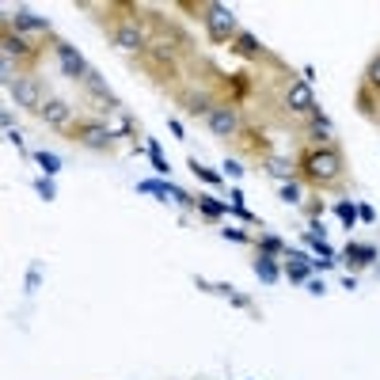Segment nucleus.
Returning <instances> with one entry per match:
<instances>
[{
  "mask_svg": "<svg viewBox=\"0 0 380 380\" xmlns=\"http://www.w3.org/2000/svg\"><path fill=\"white\" fill-rule=\"evenodd\" d=\"M114 46H118V50H126V53H144V50H149V42H144V30L137 27V19L118 23V27H114Z\"/></svg>",
  "mask_w": 380,
  "mask_h": 380,
  "instance_id": "7",
  "label": "nucleus"
},
{
  "mask_svg": "<svg viewBox=\"0 0 380 380\" xmlns=\"http://www.w3.org/2000/svg\"><path fill=\"white\" fill-rule=\"evenodd\" d=\"M35 190H38V194L46 198V202H53V198H57V190H53V179H46V175H42V179H38V182H35Z\"/></svg>",
  "mask_w": 380,
  "mask_h": 380,
  "instance_id": "29",
  "label": "nucleus"
},
{
  "mask_svg": "<svg viewBox=\"0 0 380 380\" xmlns=\"http://www.w3.org/2000/svg\"><path fill=\"white\" fill-rule=\"evenodd\" d=\"M190 171L198 175V179H205V182H213V187H217L220 179H225V175H217V171H209V167H202L198 164V160H190Z\"/></svg>",
  "mask_w": 380,
  "mask_h": 380,
  "instance_id": "24",
  "label": "nucleus"
},
{
  "mask_svg": "<svg viewBox=\"0 0 380 380\" xmlns=\"http://www.w3.org/2000/svg\"><path fill=\"white\" fill-rule=\"evenodd\" d=\"M8 91H12L15 106H27V111H42V84H38V76H19V80H15Z\"/></svg>",
  "mask_w": 380,
  "mask_h": 380,
  "instance_id": "5",
  "label": "nucleus"
},
{
  "mask_svg": "<svg viewBox=\"0 0 380 380\" xmlns=\"http://www.w3.org/2000/svg\"><path fill=\"white\" fill-rule=\"evenodd\" d=\"M258 247H263V255H278V251H285V243H281L278 236H263V240H258Z\"/></svg>",
  "mask_w": 380,
  "mask_h": 380,
  "instance_id": "28",
  "label": "nucleus"
},
{
  "mask_svg": "<svg viewBox=\"0 0 380 380\" xmlns=\"http://www.w3.org/2000/svg\"><path fill=\"white\" fill-rule=\"evenodd\" d=\"M209 129H213L217 137H225V141H228V137L240 133V118H236L232 106H213V114H209Z\"/></svg>",
  "mask_w": 380,
  "mask_h": 380,
  "instance_id": "10",
  "label": "nucleus"
},
{
  "mask_svg": "<svg viewBox=\"0 0 380 380\" xmlns=\"http://www.w3.org/2000/svg\"><path fill=\"white\" fill-rule=\"evenodd\" d=\"M111 126H103V122H76V126H68V141L76 144H88V149H111Z\"/></svg>",
  "mask_w": 380,
  "mask_h": 380,
  "instance_id": "3",
  "label": "nucleus"
},
{
  "mask_svg": "<svg viewBox=\"0 0 380 380\" xmlns=\"http://www.w3.org/2000/svg\"><path fill=\"white\" fill-rule=\"evenodd\" d=\"M220 232H225V240H236V243H243V240H247V236H243L240 228H220Z\"/></svg>",
  "mask_w": 380,
  "mask_h": 380,
  "instance_id": "30",
  "label": "nucleus"
},
{
  "mask_svg": "<svg viewBox=\"0 0 380 380\" xmlns=\"http://www.w3.org/2000/svg\"><path fill=\"white\" fill-rule=\"evenodd\" d=\"M289 281H308V258L301 255V251H289Z\"/></svg>",
  "mask_w": 380,
  "mask_h": 380,
  "instance_id": "15",
  "label": "nucleus"
},
{
  "mask_svg": "<svg viewBox=\"0 0 380 380\" xmlns=\"http://www.w3.org/2000/svg\"><path fill=\"white\" fill-rule=\"evenodd\" d=\"M232 141L240 144L243 152H251V156H266V160H270V141H266V133H258V129H240Z\"/></svg>",
  "mask_w": 380,
  "mask_h": 380,
  "instance_id": "11",
  "label": "nucleus"
},
{
  "mask_svg": "<svg viewBox=\"0 0 380 380\" xmlns=\"http://www.w3.org/2000/svg\"><path fill=\"white\" fill-rule=\"evenodd\" d=\"M365 88H369L372 95H380V57H372L369 68H365Z\"/></svg>",
  "mask_w": 380,
  "mask_h": 380,
  "instance_id": "20",
  "label": "nucleus"
},
{
  "mask_svg": "<svg viewBox=\"0 0 380 380\" xmlns=\"http://www.w3.org/2000/svg\"><path fill=\"white\" fill-rule=\"evenodd\" d=\"M312 133H316V137H319V141H323V144L331 141V122H327V118H323V114H319V111H316V122H312Z\"/></svg>",
  "mask_w": 380,
  "mask_h": 380,
  "instance_id": "22",
  "label": "nucleus"
},
{
  "mask_svg": "<svg viewBox=\"0 0 380 380\" xmlns=\"http://www.w3.org/2000/svg\"><path fill=\"white\" fill-rule=\"evenodd\" d=\"M285 106L293 114H308V111H316V99H312V88H308V80H293L285 88Z\"/></svg>",
  "mask_w": 380,
  "mask_h": 380,
  "instance_id": "8",
  "label": "nucleus"
},
{
  "mask_svg": "<svg viewBox=\"0 0 380 380\" xmlns=\"http://www.w3.org/2000/svg\"><path fill=\"white\" fill-rule=\"evenodd\" d=\"M308 293H316V296H319V293H323V281H319V278H312V281H308Z\"/></svg>",
  "mask_w": 380,
  "mask_h": 380,
  "instance_id": "34",
  "label": "nucleus"
},
{
  "mask_svg": "<svg viewBox=\"0 0 380 380\" xmlns=\"http://www.w3.org/2000/svg\"><path fill=\"white\" fill-rule=\"evenodd\" d=\"M35 160H38V167H42V171H46V179H53V175H57V171H61V160H57V156H53V152H46V149H42V152H38V156H35Z\"/></svg>",
  "mask_w": 380,
  "mask_h": 380,
  "instance_id": "18",
  "label": "nucleus"
},
{
  "mask_svg": "<svg viewBox=\"0 0 380 380\" xmlns=\"http://www.w3.org/2000/svg\"><path fill=\"white\" fill-rule=\"evenodd\" d=\"M8 141H12L15 149H23V137H19V129H8Z\"/></svg>",
  "mask_w": 380,
  "mask_h": 380,
  "instance_id": "33",
  "label": "nucleus"
},
{
  "mask_svg": "<svg viewBox=\"0 0 380 380\" xmlns=\"http://www.w3.org/2000/svg\"><path fill=\"white\" fill-rule=\"evenodd\" d=\"M334 213H339V220L346 228H354V220H357V205L354 202H339V205H334Z\"/></svg>",
  "mask_w": 380,
  "mask_h": 380,
  "instance_id": "21",
  "label": "nucleus"
},
{
  "mask_svg": "<svg viewBox=\"0 0 380 380\" xmlns=\"http://www.w3.org/2000/svg\"><path fill=\"white\" fill-rule=\"evenodd\" d=\"M296 167H301V179L312 187H334L342 179V152L331 144H312L301 152Z\"/></svg>",
  "mask_w": 380,
  "mask_h": 380,
  "instance_id": "1",
  "label": "nucleus"
},
{
  "mask_svg": "<svg viewBox=\"0 0 380 380\" xmlns=\"http://www.w3.org/2000/svg\"><path fill=\"white\" fill-rule=\"evenodd\" d=\"M266 171H270V175H278V179H285V182H289V164H285V160L270 156V160H266Z\"/></svg>",
  "mask_w": 380,
  "mask_h": 380,
  "instance_id": "27",
  "label": "nucleus"
},
{
  "mask_svg": "<svg viewBox=\"0 0 380 380\" xmlns=\"http://www.w3.org/2000/svg\"><path fill=\"white\" fill-rule=\"evenodd\" d=\"M225 167H228V175H232V179H240V175H243V167H240V164H236V160H228V164H225Z\"/></svg>",
  "mask_w": 380,
  "mask_h": 380,
  "instance_id": "31",
  "label": "nucleus"
},
{
  "mask_svg": "<svg viewBox=\"0 0 380 380\" xmlns=\"http://www.w3.org/2000/svg\"><path fill=\"white\" fill-rule=\"evenodd\" d=\"M38 114H42V122L53 129H68V122H73V106H68L65 99H46Z\"/></svg>",
  "mask_w": 380,
  "mask_h": 380,
  "instance_id": "9",
  "label": "nucleus"
},
{
  "mask_svg": "<svg viewBox=\"0 0 380 380\" xmlns=\"http://www.w3.org/2000/svg\"><path fill=\"white\" fill-rule=\"evenodd\" d=\"M53 50H57V61H61V68H65V76H68V80H88V76H91L88 61H84L80 53H76L73 46H68V42H53Z\"/></svg>",
  "mask_w": 380,
  "mask_h": 380,
  "instance_id": "6",
  "label": "nucleus"
},
{
  "mask_svg": "<svg viewBox=\"0 0 380 380\" xmlns=\"http://www.w3.org/2000/svg\"><path fill=\"white\" fill-rule=\"evenodd\" d=\"M255 274L266 281V285H274V281H278V266H274V258L258 255V258H255Z\"/></svg>",
  "mask_w": 380,
  "mask_h": 380,
  "instance_id": "17",
  "label": "nucleus"
},
{
  "mask_svg": "<svg viewBox=\"0 0 380 380\" xmlns=\"http://www.w3.org/2000/svg\"><path fill=\"white\" fill-rule=\"evenodd\" d=\"M4 57H27V61H38V50L19 35V30H4Z\"/></svg>",
  "mask_w": 380,
  "mask_h": 380,
  "instance_id": "12",
  "label": "nucleus"
},
{
  "mask_svg": "<svg viewBox=\"0 0 380 380\" xmlns=\"http://www.w3.org/2000/svg\"><path fill=\"white\" fill-rule=\"evenodd\" d=\"M198 209H202L209 220H217L220 213H225V205H220V202H213V198H198Z\"/></svg>",
  "mask_w": 380,
  "mask_h": 380,
  "instance_id": "23",
  "label": "nucleus"
},
{
  "mask_svg": "<svg viewBox=\"0 0 380 380\" xmlns=\"http://www.w3.org/2000/svg\"><path fill=\"white\" fill-rule=\"evenodd\" d=\"M149 156H152V167H156L160 175H167L171 171V164L164 160V152H160V144H149Z\"/></svg>",
  "mask_w": 380,
  "mask_h": 380,
  "instance_id": "26",
  "label": "nucleus"
},
{
  "mask_svg": "<svg viewBox=\"0 0 380 380\" xmlns=\"http://www.w3.org/2000/svg\"><path fill=\"white\" fill-rule=\"evenodd\" d=\"M236 53H243V57H263V46L255 42V35L240 30V35H236Z\"/></svg>",
  "mask_w": 380,
  "mask_h": 380,
  "instance_id": "16",
  "label": "nucleus"
},
{
  "mask_svg": "<svg viewBox=\"0 0 380 380\" xmlns=\"http://www.w3.org/2000/svg\"><path fill=\"white\" fill-rule=\"evenodd\" d=\"M15 27L27 30V35H50V23L38 19V15L27 12V8H15Z\"/></svg>",
  "mask_w": 380,
  "mask_h": 380,
  "instance_id": "13",
  "label": "nucleus"
},
{
  "mask_svg": "<svg viewBox=\"0 0 380 380\" xmlns=\"http://www.w3.org/2000/svg\"><path fill=\"white\" fill-rule=\"evenodd\" d=\"M346 258L354 266H369L377 258V247H365V243H346Z\"/></svg>",
  "mask_w": 380,
  "mask_h": 380,
  "instance_id": "14",
  "label": "nucleus"
},
{
  "mask_svg": "<svg viewBox=\"0 0 380 380\" xmlns=\"http://www.w3.org/2000/svg\"><path fill=\"white\" fill-rule=\"evenodd\" d=\"M141 65L152 73V80L160 84H171L175 76H179V68H175V61L167 57V46H149V50L141 53Z\"/></svg>",
  "mask_w": 380,
  "mask_h": 380,
  "instance_id": "4",
  "label": "nucleus"
},
{
  "mask_svg": "<svg viewBox=\"0 0 380 380\" xmlns=\"http://www.w3.org/2000/svg\"><path fill=\"white\" fill-rule=\"evenodd\" d=\"M182 103H187L190 114H213L209 99H205V95H194V91H190V95H182Z\"/></svg>",
  "mask_w": 380,
  "mask_h": 380,
  "instance_id": "19",
  "label": "nucleus"
},
{
  "mask_svg": "<svg viewBox=\"0 0 380 380\" xmlns=\"http://www.w3.org/2000/svg\"><path fill=\"white\" fill-rule=\"evenodd\" d=\"M357 217H361V220H369V225H372V220H377V213H372L369 205H361V209H357Z\"/></svg>",
  "mask_w": 380,
  "mask_h": 380,
  "instance_id": "32",
  "label": "nucleus"
},
{
  "mask_svg": "<svg viewBox=\"0 0 380 380\" xmlns=\"http://www.w3.org/2000/svg\"><path fill=\"white\" fill-rule=\"evenodd\" d=\"M205 30H209V38L217 46H225L228 38H236L240 35V27H236V15H232V8H225V4H205Z\"/></svg>",
  "mask_w": 380,
  "mask_h": 380,
  "instance_id": "2",
  "label": "nucleus"
},
{
  "mask_svg": "<svg viewBox=\"0 0 380 380\" xmlns=\"http://www.w3.org/2000/svg\"><path fill=\"white\" fill-rule=\"evenodd\" d=\"M281 202H285V205H301V187H296V182H281Z\"/></svg>",
  "mask_w": 380,
  "mask_h": 380,
  "instance_id": "25",
  "label": "nucleus"
}]
</instances>
